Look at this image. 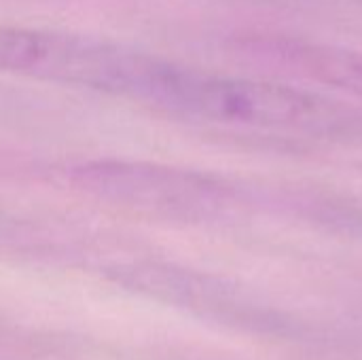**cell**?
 Returning <instances> with one entry per match:
<instances>
[{"label": "cell", "instance_id": "cell-1", "mask_svg": "<svg viewBox=\"0 0 362 360\" xmlns=\"http://www.w3.org/2000/svg\"><path fill=\"white\" fill-rule=\"evenodd\" d=\"M255 51L272 66L362 100V51L291 36L259 38Z\"/></svg>", "mask_w": 362, "mask_h": 360}]
</instances>
